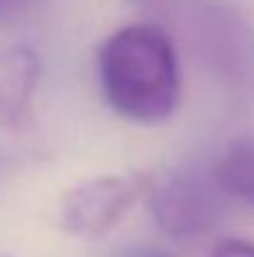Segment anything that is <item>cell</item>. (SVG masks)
Wrapping results in <instances>:
<instances>
[{"label":"cell","mask_w":254,"mask_h":257,"mask_svg":"<svg viewBox=\"0 0 254 257\" xmlns=\"http://www.w3.org/2000/svg\"><path fill=\"white\" fill-rule=\"evenodd\" d=\"M95 70L102 100L130 122H165L179 102V58L172 35L160 25L115 30L100 45Z\"/></svg>","instance_id":"6da1fadb"},{"label":"cell","mask_w":254,"mask_h":257,"mask_svg":"<svg viewBox=\"0 0 254 257\" xmlns=\"http://www.w3.org/2000/svg\"><path fill=\"white\" fill-rule=\"evenodd\" d=\"M204 65L232 87L254 85V33L217 0H157Z\"/></svg>","instance_id":"7a4b0ae2"},{"label":"cell","mask_w":254,"mask_h":257,"mask_svg":"<svg viewBox=\"0 0 254 257\" xmlns=\"http://www.w3.org/2000/svg\"><path fill=\"white\" fill-rule=\"evenodd\" d=\"M229 200L212 168H179L147 187L155 222L177 240L212 232L224 220Z\"/></svg>","instance_id":"3957f363"},{"label":"cell","mask_w":254,"mask_h":257,"mask_svg":"<svg viewBox=\"0 0 254 257\" xmlns=\"http://www.w3.org/2000/svg\"><path fill=\"white\" fill-rule=\"evenodd\" d=\"M142 190H147V185L132 177L105 175L87 180L63 197L60 225L75 237H102L122 222Z\"/></svg>","instance_id":"277c9868"},{"label":"cell","mask_w":254,"mask_h":257,"mask_svg":"<svg viewBox=\"0 0 254 257\" xmlns=\"http://www.w3.org/2000/svg\"><path fill=\"white\" fill-rule=\"evenodd\" d=\"M40 55L23 43L0 50V125L20 127L33 110L35 90L40 85Z\"/></svg>","instance_id":"5b68a950"},{"label":"cell","mask_w":254,"mask_h":257,"mask_svg":"<svg viewBox=\"0 0 254 257\" xmlns=\"http://www.w3.org/2000/svg\"><path fill=\"white\" fill-rule=\"evenodd\" d=\"M212 170L232 200H242L254 207V135L229 143Z\"/></svg>","instance_id":"8992f818"},{"label":"cell","mask_w":254,"mask_h":257,"mask_svg":"<svg viewBox=\"0 0 254 257\" xmlns=\"http://www.w3.org/2000/svg\"><path fill=\"white\" fill-rule=\"evenodd\" d=\"M35 5L38 0H0V25H13L23 20L28 13H33Z\"/></svg>","instance_id":"52a82bcc"},{"label":"cell","mask_w":254,"mask_h":257,"mask_svg":"<svg viewBox=\"0 0 254 257\" xmlns=\"http://www.w3.org/2000/svg\"><path fill=\"white\" fill-rule=\"evenodd\" d=\"M212 257H254V242L249 240H239V237H229L214 245Z\"/></svg>","instance_id":"ba28073f"},{"label":"cell","mask_w":254,"mask_h":257,"mask_svg":"<svg viewBox=\"0 0 254 257\" xmlns=\"http://www.w3.org/2000/svg\"><path fill=\"white\" fill-rule=\"evenodd\" d=\"M115 257H172L169 252L155 250V247H127L122 252H117Z\"/></svg>","instance_id":"9c48e42d"},{"label":"cell","mask_w":254,"mask_h":257,"mask_svg":"<svg viewBox=\"0 0 254 257\" xmlns=\"http://www.w3.org/2000/svg\"><path fill=\"white\" fill-rule=\"evenodd\" d=\"M0 257H10V255H3V252H0Z\"/></svg>","instance_id":"30bf717a"}]
</instances>
